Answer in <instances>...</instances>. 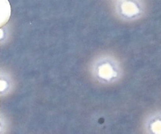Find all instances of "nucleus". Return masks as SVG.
Masks as SVG:
<instances>
[{
  "instance_id": "f257e3e1",
  "label": "nucleus",
  "mask_w": 161,
  "mask_h": 134,
  "mask_svg": "<svg viewBox=\"0 0 161 134\" xmlns=\"http://www.w3.org/2000/svg\"><path fill=\"white\" fill-rule=\"evenodd\" d=\"M91 72L96 80L103 84L116 82L122 76L120 63L116 58L109 55H101L94 59Z\"/></svg>"
},
{
  "instance_id": "f03ea898",
  "label": "nucleus",
  "mask_w": 161,
  "mask_h": 134,
  "mask_svg": "<svg viewBox=\"0 0 161 134\" xmlns=\"http://www.w3.org/2000/svg\"><path fill=\"white\" fill-rule=\"evenodd\" d=\"M117 15L126 21H132L140 18L144 12L143 2L139 1H117L115 3Z\"/></svg>"
}]
</instances>
